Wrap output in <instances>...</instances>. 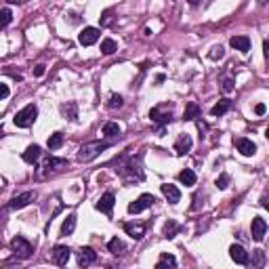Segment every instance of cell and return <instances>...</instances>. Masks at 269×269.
<instances>
[{
	"label": "cell",
	"instance_id": "35",
	"mask_svg": "<svg viewBox=\"0 0 269 269\" xmlns=\"http://www.w3.org/2000/svg\"><path fill=\"white\" fill-rule=\"evenodd\" d=\"M208 57H210L212 61L223 59V57H225V48H223V46H212V48H210V53H208Z\"/></svg>",
	"mask_w": 269,
	"mask_h": 269
},
{
	"label": "cell",
	"instance_id": "4",
	"mask_svg": "<svg viewBox=\"0 0 269 269\" xmlns=\"http://www.w3.org/2000/svg\"><path fill=\"white\" fill-rule=\"evenodd\" d=\"M67 168V160L63 158H48L45 164L38 168V179H45V177H53L61 171H66Z\"/></svg>",
	"mask_w": 269,
	"mask_h": 269
},
{
	"label": "cell",
	"instance_id": "32",
	"mask_svg": "<svg viewBox=\"0 0 269 269\" xmlns=\"http://www.w3.org/2000/svg\"><path fill=\"white\" fill-rule=\"evenodd\" d=\"M177 231H179V225H177V221H168V223L164 225V236H166V238H175Z\"/></svg>",
	"mask_w": 269,
	"mask_h": 269
},
{
	"label": "cell",
	"instance_id": "12",
	"mask_svg": "<svg viewBox=\"0 0 269 269\" xmlns=\"http://www.w3.org/2000/svg\"><path fill=\"white\" fill-rule=\"evenodd\" d=\"M250 229H252V240H254V242H263V238H265V233H267L265 219L263 217H254Z\"/></svg>",
	"mask_w": 269,
	"mask_h": 269
},
{
	"label": "cell",
	"instance_id": "9",
	"mask_svg": "<svg viewBox=\"0 0 269 269\" xmlns=\"http://www.w3.org/2000/svg\"><path fill=\"white\" fill-rule=\"evenodd\" d=\"M99 38H101V32H99L97 27H84V30L78 34V42H80L82 46H93Z\"/></svg>",
	"mask_w": 269,
	"mask_h": 269
},
{
	"label": "cell",
	"instance_id": "27",
	"mask_svg": "<svg viewBox=\"0 0 269 269\" xmlns=\"http://www.w3.org/2000/svg\"><path fill=\"white\" fill-rule=\"evenodd\" d=\"M118 51V45L114 38H103L101 40V53L103 55H114Z\"/></svg>",
	"mask_w": 269,
	"mask_h": 269
},
{
	"label": "cell",
	"instance_id": "31",
	"mask_svg": "<svg viewBox=\"0 0 269 269\" xmlns=\"http://www.w3.org/2000/svg\"><path fill=\"white\" fill-rule=\"evenodd\" d=\"M13 21V11L11 9H0V27H6Z\"/></svg>",
	"mask_w": 269,
	"mask_h": 269
},
{
	"label": "cell",
	"instance_id": "18",
	"mask_svg": "<svg viewBox=\"0 0 269 269\" xmlns=\"http://www.w3.org/2000/svg\"><path fill=\"white\" fill-rule=\"evenodd\" d=\"M229 45L236 48V51H240V53H248L250 51V38L248 36H233L229 40Z\"/></svg>",
	"mask_w": 269,
	"mask_h": 269
},
{
	"label": "cell",
	"instance_id": "10",
	"mask_svg": "<svg viewBox=\"0 0 269 269\" xmlns=\"http://www.w3.org/2000/svg\"><path fill=\"white\" fill-rule=\"evenodd\" d=\"M69 257H72V250L67 248V246H55V248L51 250V259H53V263L55 265H59V267H63V265H67V261H69Z\"/></svg>",
	"mask_w": 269,
	"mask_h": 269
},
{
	"label": "cell",
	"instance_id": "8",
	"mask_svg": "<svg viewBox=\"0 0 269 269\" xmlns=\"http://www.w3.org/2000/svg\"><path fill=\"white\" fill-rule=\"evenodd\" d=\"M34 198H36V194H34V192H23V194H19V196L13 198V200L4 206V210H21V208H25L30 202H34Z\"/></svg>",
	"mask_w": 269,
	"mask_h": 269
},
{
	"label": "cell",
	"instance_id": "34",
	"mask_svg": "<svg viewBox=\"0 0 269 269\" xmlns=\"http://www.w3.org/2000/svg\"><path fill=\"white\" fill-rule=\"evenodd\" d=\"M122 105H124V99H122V95H112V97H110V101H108V108H110V110L122 108Z\"/></svg>",
	"mask_w": 269,
	"mask_h": 269
},
{
	"label": "cell",
	"instance_id": "15",
	"mask_svg": "<svg viewBox=\"0 0 269 269\" xmlns=\"http://www.w3.org/2000/svg\"><path fill=\"white\" fill-rule=\"evenodd\" d=\"M192 147H194V141L189 134H179V139L175 141V152L177 156H185L187 152H192Z\"/></svg>",
	"mask_w": 269,
	"mask_h": 269
},
{
	"label": "cell",
	"instance_id": "2",
	"mask_svg": "<svg viewBox=\"0 0 269 269\" xmlns=\"http://www.w3.org/2000/svg\"><path fill=\"white\" fill-rule=\"evenodd\" d=\"M110 145H112L110 141H90V143H84V145H80V150H78V160L80 162L95 160L97 156L108 150Z\"/></svg>",
	"mask_w": 269,
	"mask_h": 269
},
{
	"label": "cell",
	"instance_id": "3",
	"mask_svg": "<svg viewBox=\"0 0 269 269\" xmlns=\"http://www.w3.org/2000/svg\"><path fill=\"white\" fill-rule=\"evenodd\" d=\"M36 118H38V108L34 103H30V105H25L23 110L17 112L15 118H13V122H15L17 129H27V126H32L36 122Z\"/></svg>",
	"mask_w": 269,
	"mask_h": 269
},
{
	"label": "cell",
	"instance_id": "20",
	"mask_svg": "<svg viewBox=\"0 0 269 269\" xmlns=\"http://www.w3.org/2000/svg\"><path fill=\"white\" fill-rule=\"evenodd\" d=\"M40 156H42L40 145H30V147H27V150L23 152V160L27 162V164H34V162L40 160Z\"/></svg>",
	"mask_w": 269,
	"mask_h": 269
},
{
	"label": "cell",
	"instance_id": "19",
	"mask_svg": "<svg viewBox=\"0 0 269 269\" xmlns=\"http://www.w3.org/2000/svg\"><path fill=\"white\" fill-rule=\"evenodd\" d=\"M162 194H164V198L171 204H177L181 200V192L175 185H171V183H164V185H162Z\"/></svg>",
	"mask_w": 269,
	"mask_h": 269
},
{
	"label": "cell",
	"instance_id": "29",
	"mask_svg": "<svg viewBox=\"0 0 269 269\" xmlns=\"http://www.w3.org/2000/svg\"><path fill=\"white\" fill-rule=\"evenodd\" d=\"M46 145H48V150H59L63 145V133H53L51 137H48Z\"/></svg>",
	"mask_w": 269,
	"mask_h": 269
},
{
	"label": "cell",
	"instance_id": "30",
	"mask_svg": "<svg viewBox=\"0 0 269 269\" xmlns=\"http://www.w3.org/2000/svg\"><path fill=\"white\" fill-rule=\"evenodd\" d=\"M108 250H110L112 254H120V252L124 250V242H122V240H118V238L110 240V242H108Z\"/></svg>",
	"mask_w": 269,
	"mask_h": 269
},
{
	"label": "cell",
	"instance_id": "37",
	"mask_svg": "<svg viewBox=\"0 0 269 269\" xmlns=\"http://www.w3.org/2000/svg\"><path fill=\"white\" fill-rule=\"evenodd\" d=\"M215 185H217V189H225L229 185V175H221V177H217V181H215Z\"/></svg>",
	"mask_w": 269,
	"mask_h": 269
},
{
	"label": "cell",
	"instance_id": "11",
	"mask_svg": "<svg viewBox=\"0 0 269 269\" xmlns=\"http://www.w3.org/2000/svg\"><path fill=\"white\" fill-rule=\"evenodd\" d=\"M114 202H116V196L112 192H105L101 198H99V202L95 204V208L99 212H103V215H112V210H114Z\"/></svg>",
	"mask_w": 269,
	"mask_h": 269
},
{
	"label": "cell",
	"instance_id": "17",
	"mask_svg": "<svg viewBox=\"0 0 269 269\" xmlns=\"http://www.w3.org/2000/svg\"><path fill=\"white\" fill-rule=\"evenodd\" d=\"M124 231L129 233L133 240H141L145 236V225L143 223H124Z\"/></svg>",
	"mask_w": 269,
	"mask_h": 269
},
{
	"label": "cell",
	"instance_id": "39",
	"mask_svg": "<svg viewBox=\"0 0 269 269\" xmlns=\"http://www.w3.org/2000/svg\"><path fill=\"white\" fill-rule=\"evenodd\" d=\"M45 72H46V66H42V63H38V66L34 67V76H36V78H42Z\"/></svg>",
	"mask_w": 269,
	"mask_h": 269
},
{
	"label": "cell",
	"instance_id": "5",
	"mask_svg": "<svg viewBox=\"0 0 269 269\" xmlns=\"http://www.w3.org/2000/svg\"><path fill=\"white\" fill-rule=\"evenodd\" d=\"M150 118H152V122L160 124V126L168 124V122L173 120V105H168V103H164V105H156V108L150 110Z\"/></svg>",
	"mask_w": 269,
	"mask_h": 269
},
{
	"label": "cell",
	"instance_id": "13",
	"mask_svg": "<svg viewBox=\"0 0 269 269\" xmlns=\"http://www.w3.org/2000/svg\"><path fill=\"white\" fill-rule=\"evenodd\" d=\"M229 257H231L233 263H238V265H248V261H250L248 252H246L240 244H233L231 246V248H229Z\"/></svg>",
	"mask_w": 269,
	"mask_h": 269
},
{
	"label": "cell",
	"instance_id": "26",
	"mask_svg": "<svg viewBox=\"0 0 269 269\" xmlns=\"http://www.w3.org/2000/svg\"><path fill=\"white\" fill-rule=\"evenodd\" d=\"M179 181L183 183V185L192 187V185H196V173L192 171V168H185V171L179 173Z\"/></svg>",
	"mask_w": 269,
	"mask_h": 269
},
{
	"label": "cell",
	"instance_id": "38",
	"mask_svg": "<svg viewBox=\"0 0 269 269\" xmlns=\"http://www.w3.org/2000/svg\"><path fill=\"white\" fill-rule=\"evenodd\" d=\"M112 13H114L112 9L101 13V17H99V19H101V25H112V21H114V19H112Z\"/></svg>",
	"mask_w": 269,
	"mask_h": 269
},
{
	"label": "cell",
	"instance_id": "1",
	"mask_svg": "<svg viewBox=\"0 0 269 269\" xmlns=\"http://www.w3.org/2000/svg\"><path fill=\"white\" fill-rule=\"evenodd\" d=\"M141 158H143V154H139L137 158H131L129 162L120 164V166L116 168V173L122 177L124 181H143V168H141Z\"/></svg>",
	"mask_w": 269,
	"mask_h": 269
},
{
	"label": "cell",
	"instance_id": "40",
	"mask_svg": "<svg viewBox=\"0 0 269 269\" xmlns=\"http://www.w3.org/2000/svg\"><path fill=\"white\" fill-rule=\"evenodd\" d=\"M9 95H11L9 87H6V84H2V82H0V99H6Z\"/></svg>",
	"mask_w": 269,
	"mask_h": 269
},
{
	"label": "cell",
	"instance_id": "14",
	"mask_svg": "<svg viewBox=\"0 0 269 269\" xmlns=\"http://www.w3.org/2000/svg\"><path fill=\"white\" fill-rule=\"evenodd\" d=\"M95 261H97V252L93 248L84 246V248L78 250V265L80 267H89V265H93Z\"/></svg>",
	"mask_w": 269,
	"mask_h": 269
},
{
	"label": "cell",
	"instance_id": "25",
	"mask_svg": "<svg viewBox=\"0 0 269 269\" xmlns=\"http://www.w3.org/2000/svg\"><path fill=\"white\" fill-rule=\"evenodd\" d=\"M183 118H185V120H198V118H200V105H198L196 101H189Z\"/></svg>",
	"mask_w": 269,
	"mask_h": 269
},
{
	"label": "cell",
	"instance_id": "16",
	"mask_svg": "<svg viewBox=\"0 0 269 269\" xmlns=\"http://www.w3.org/2000/svg\"><path fill=\"white\" fill-rule=\"evenodd\" d=\"M236 147H238V152L242 156H254V152H257V145H254L250 139H246V137L236 139Z\"/></svg>",
	"mask_w": 269,
	"mask_h": 269
},
{
	"label": "cell",
	"instance_id": "6",
	"mask_svg": "<svg viewBox=\"0 0 269 269\" xmlns=\"http://www.w3.org/2000/svg\"><path fill=\"white\" fill-rule=\"evenodd\" d=\"M11 250L15 252V257H17V259H30V257H32V252H34L32 244L27 242V240H25L23 236H17V238H13V240H11Z\"/></svg>",
	"mask_w": 269,
	"mask_h": 269
},
{
	"label": "cell",
	"instance_id": "36",
	"mask_svg": "<svg viewBox=\"0 0 269 269\" xmlns=\"http://www.w3.org/2000/svg\"><path fill=\"white\" fill-rule=\"evenodd\" d=\"M252 265H254V267L265 265V252H263V250H254V252H252Z\"/></svg>",
	"mask_w": 269,
	"mask_h": 269
},
{
	"label": "cell",
	"instance_id": "24",
	"mask_svg": "<svg viewBox=\"0 0 269 269\" xmlns=\"http://www.w3.org/2000/svg\"><path fill=\"white\" fill-rule=\"evenodd\" d=\"M76 229V215H67V219L61 225V236H72Z\"/></svg>",
	"mask_w": 269,
	"mask_h": 269
},
{
	"label": "cell",
	"instance_id": "42",
	"mask_svg": "<svg viewBox=\"0 0 269 269\" xmlns=\"http://www.w3.org/2000/svg\"><path fill=\"white\" fill-rule=\"evenodd\" d=\"M261 206H263V208H267V198H265V196L261 198Z\"/></svg>",
	"mask_w": 269,
	"mask_h": 269
},
{
	"label": "cell",
	"instance_id": "22",
	"mask_svg": "<svg viewBox=\"0 0 269 269\" xmlns=\"http://www.w3.org/2000/svg\"><path fill=\"white\" fill-rule=\"evenodd\" d=\"M229 110H231V101H229V99H221L219 103L212 105L210 116H223V114H227Z\"/></svg>",
	"mask_w": 269,
	"mask_h": 269
},
{
	"label": "cell",
	"instance_id": "21",
	"mask_svg": "<svg viewBox=\"0 0 269 269\" xmlns=\"http://www.w3.org/2000/svg\"><path fill=\"white\" fill-rule=\"evenodd\" d=\"M61 116L66 120H76L78 118V105L76 101H67L61 105Z\"/></svg>",
	"mask_w": 269,
	"mask_h": 269
},
{
	"label": "cell",
	"instance_id": "44",
	"mask_svg": "<svg viewBox=\"0 0 269 269\" xmlns=\"http://www.w3.org/2000/svg\"><path fill=\"white\" fill-rule=\"evenodd\" d=\"M187 2H189V4H192V6H196L198 2H200V0H187Z\"/></svg>",
	"mask_w": 269,
	"mask_h": 269
},
{
	"label": "cell",
	"instance_id": "23",
	"mask_svg": "<svg viewBox=\"0 0 269 269\" xmlns=\"http://www.w3.org/2000/svg\"><path fill=\"white\" fill-rule=\"evenodd\" d=\"M103 137H108V139H116V137H120V133H122V129L116 124V122H105L103 124Z\"/></svg>",
	"mask_w": 269,
	"mask_h": 269
},
{
	"label": "cell",
	"instance_id": "41",
	"mask_svg": "<svg viewBox=\"0 0 269 269\" xmlns=\"http://www.w3.org/2000/svg\"><path fill=\"white\" fill-rule=\"evenodd\" d=\"M265 112H267L265 103H257V105H254V114H257V116H263Z\"/></svg>",
	"mask_w": 269,
	"mask_h": 269
},
{
	"label": "cell",
	"instance_id": "43",
	"mask_svg": "<svg viewBox=\"0 0 269 269\" xmlns=\"http://www.w3.org/2000/svg\"><path fill=\"white\" fill-rule=\"evenodd\" d=\"M11 4H21V2H25V0H9Z\"/></svg>",
	"mask_w": 269,
	"mask_h": 269
},
{
	"label": "cell",
	"instance_id": "7",
	"mask_svg": "<svg viewBox=\"0 0 269 269\" xmlns=\"http://www.w3.org/2000/svg\"><path fill=\"white\" fill-rule=\"evenodd\" d=\"M154 202H156V198L152 194H141L137 200L129 204V212H131V215H139V212H143L145 208L154 206Z\"/></svg>",
	"mask_w": 269,
	"mask_h": 269
},
{
	"label": "cell",
	"instance_id": "28",
	"mask_svg": "<svg viewBox=\"0 0 269 269\" xmlns=\"http://www.w3.org/2000/svg\"><path fill=\"white\" fill-rule=\"evenodd\" d=\"M156 267H158V269H162V267H177V259L173 257V254L164 252V254H160V259H158V263H156Z\"/></svg>",
	"mask_w": 269,
	"mask_h": 269
},
{
	"label": "cell",
	"instance_id": "33",
	"mask_svg": "<svg viewBox=\"0 0 269 269\" xmlns=\"http://www.w3.org/2000/svg\"><path fill=\"white\" fill-rule=\"evenodd\" d=\"M233 84H236V82H233V78H231V76H225L223 80H221V90H223V93H227V95H229L231 90L236 89V87H233Z\"/></svg>",
	"mask_w": 269,
	"mask_h": 269
}]
</instances>
